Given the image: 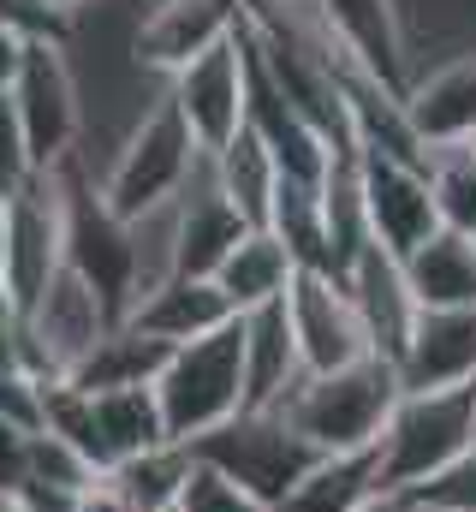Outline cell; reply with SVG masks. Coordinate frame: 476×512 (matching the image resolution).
I'll return each instance as SVG.
<instances>
[{
  "label": "cell",
  "mask_w": 476,
  "mask_h": 512,
  "mask_svg": "<svg viewBox=\"0 0 476 512\" xmlns=\"http://www.w3.org/2000/svg\"><path fill=\"white\" fill-rule=\"evenodd\" d=\"M0 24L24 48H66L72 36V12H60L54 0H0Z\"/></svg>",
  "instance_id": "cell-27"
},
{
  "label": "cell",
  "mask_w": 476,
  "mask_h": 512,
  "mask_svg": "<svg viewBox=\"0 0 476 512\" xmlns=\"http://www.w3.org/2000/svg\"><path fill=\"white\" fill-rule=\"evenodd\" d=\"M6 96H12L18 126H24V137H30L36 173L72 161L84 108H78V78H72V66H66V48H24L18 78L6 84Z\"/></svg>",
  "instance_id": "cell-10"
},
{
  "label": "cell",
  "mask_w": 476,
  "mask_h": 512,
  "mask_svg": "<svg viewBox=\"0 0 476 512\" xmlns=\"http://www.w3.org/2000/svg\"><path fill=\"white\" fill-rule=\"evenodd\" d=\"M244 18V0H149L131 30V60L161 84L179 78L191 60L221 48Z\"/></svg>",
  "instance_id": "cell-11"
},
{
  "label": "cell",
  "mask_w": 476,
  "mask_h": 512,
  "mask_svg": "<svg viewBox=\"0 0 476 512\" xmlns=\"http://www.w3.org/2000/svg\"><path fill=\"white\" fill-rule=\"evenodd\" d=\"M357 191H363L369 239H375L387 256L405 262L429 233H441L435 191H429V161H405V155L357 149Z\"/></svg>",
  "instance_id": "cell-8"
},
{
  "label": "cell",
  "mask_w": 476,
  "mask_h": 512,
  "mask_svg": "<svg viewBox=\"0 0 476 512\" xmlns=\"http://www.w3.org/2000/svg\"><path fill=\"white\" fill-rule=\"evenodd\" d=\"M363 512H423V507H417V495H399V489H381V495H375V501H369Z\"/></svg>",
  "instance_id": "cell-35"
},
{
  "label": "cell",
  "mask_w": 476,
  "mask_h": 512,
  "mask_svg": "<svg viewBox=\"0 0 476 512\" xmlns=\"http://www.w3.org/2000/svg\"><path fill=\"white\" fill-rule=\"evenodd\" d=\"M24 471H30V429H18V423L0 417V501L18 495Z\"/></svg>",
  "instance_id": "cell-32"
},
{
  "label": "cell",
  "mask_w": 476,
  "mask_h": 512,
  "mask_svg": "<svg viewBox=\"0 0 476 512\" xmlns=\"http://www.w3.org/2000/svg\"><path fill=\"white\" fill-rule=\"evenodd\" d=\"M161 90L173 96L179 120L191 126L203 155L227 149L238 131H244V120H250V48H244V36L233 30L221 48H209L203 60H191Z\"/></svg>",
  "instance_id": "cell-9"
},
{
  "label": "cell",
  "mask_w": 476,
  "mask_h": 512,
  "mask_svg": "<svg viewBox=\"0 0 476 512\" xmlns=\"http://www.w3.org/2000/svg\"><path fill=\"white\" fill-rule=\"evenodd\" d=\"M429 191H435L441 227L476 239V143L429 149Z\"/></svg>",
  "instance_id": "cell-26"
},
{
  "label": "cell",
  "mask_w": 476,
  "mask_h": 512,
  "mask_svg": "<svg viewBox=\"0 0 476 512\" xmlns=\"http://www.w3.org/2000/svg\"><path fill=\"white\" fill-rule=\"evenodd\" d=\"M375 495H381V453L375 447H357V453L316 459L310 477L274 512H363Z\"/></svg>",
  "instance_id": "cell-21"
},
{
  "label": "cell",
  "mask_w": 476,
  "mask_h": 512,
  "mask_svg": "<svg viewBox=\"0 0 476 512\" xmlns=\"http://www.w3.org/2000/svg\"><path fill=\"white\" fill-rule=\"evenodd\" d=\"M48 387H54V382L30 376V370H18V364H0V417L36 435V429H42V405H48Z\"/></svg>",
  "instance_id": "cell-29"
},
{
  "label": "cell",
  "mask_w": 476,
  "mask_h": 512,
  "mask_svg": "<svg viewBox=\"0 0 476 512\" xmlns=\"http://www.w3.org/2000/svg\"><path fill=\"white\" fill-rule=\"evenodd\" d=\"M0 512H18V507H12V501H0Z\"/></svg>",
  "instance_id": "cell-38"
},
{
  "label": "cell",
  "mask_w": 476,
  "mask_h": 512,
  "mask_svg": "<svg viewBox=\"0 0 476 512\" xmlns=\"http://www.w3.org/2000/svg\"><path fill=\"white\" fill-rule=\"evenodd\" d=\"M346 286H352L357 310H363V328L375 340V358L399 364V352H405V340H411V328L423 316L417 298H411V286H405L399 256H387L381 245H363L357 262L346 268Z\"/></svg>",
  "instance_id": "cell-16"
},
{
  "label": "cell",
  "mask_w": 476,
  "mask_h": 512,
  "mask_svg": "<svg viewBox=\"0 0 476 512\" xmlns=\"http://www.w3.org/2000/svg\"><path fill=\"white\" fill-rule=\"evenodd\" d=\"M54 6H60V12H72V18H78V12H84V6H90V0H54Z\"/></svg>",
  "instance_id": "cell-37"
},
{
  "label": "cell",
  "mask_w": 476,
  "mask_h": 512,
  "mask_svg": "<svg viewBox=\"0 0 476 512\" xmlns=\"http://www.w3.org/2000/svg\"><path fill=\"white\" fill-rule=\"evenodd\" d=\"M18 60H24V42H18V36H12V30L0 24V90H6L12 78H18Z\"/></svg>",
  "instance_id": "cell-34"
},
{
  "label": "cell",
  "mask_w": 476,
  "mask_h": 512,
  "mask_svg": "<svg viewBox=\"0 0 476 512\" xmlns=\"http://www.w3.org/2000/svg\"><path fill=\"white\" fill-rule=\"evenodd\" d=\"M191 471H197V453H191L185 441H161V447H149V453H137V459L114 465L119 489L137 501V512H167V507H179V495H185Z\"/></svg>",
  "instance_id": "cell-25"
},
{
  "label": "cell",
  "mask_w": 476,
  "mask_h": 512,
  "mask_svg": "<svg viewBox=\"0 0 476 512\" xmlns=\"http://www.w3.org/2000/svg\"><path fill=\"white\" fill-rule=\"evenodd\" d=\"M108 328H119V316L108 310V298L66 262L42 298L24 310V370L42 382H72L84 370V358L108 340Z\"/></svg>",
  "instance_id": "cell-6"
},
{
  "label": "cell",
  "mask_w": 476,
  "mask_h": 512,
  "mask_svg": "<svg viewBox=\"0 0 476 512\" xmlns=\"http://www.w3.org/2000/svg\"><path fill=\"white\" fill-rule=\"evenodd\" d=\"M405 120H411V137L423 143V155L453 149V143H476V48L429 66V72H411Z\"/></svg>",
  "instance_id": "cell-13"
},
{
  "label": "cell",
  "mask_w": 476,
  "mask_h": 512,
  "mask_svg": "<svg viewBox=\"0 0 476 512\" xmlns=\"http://www.w3.org/2000/svg\"><path fill=\"white\" fill-rule=\"evenodd\" d=\"M476 447V382L441 393H399L375 453H381V489H423L441 471H453Z\"/></svg>",
  "instance_id": "cell-3"
},
{
  "label": "cell",
  "mask_w": 476,
  "mask_h": 512,
  "mask_svg": "<svg viewBox=\"0 0 476 512\" xmlns=\"http://www.w3.org/2000/svg\"><path fill=\"white\" fill-rule=\"evenodd\" d=\"M286 310H292L304 376H328V370H346V364L375 358V340L363 328V310H357L346 274H334V268H298V280L286 292Z\"/></svg>",
  "instance_id": "cell-7"
},
{
  "label": "cell",
  "mask_w": 476,
  "mask_h": 512,
  "mask_svg": "<svg viewBox=\"0 0 476 512\" xmlns=\"http://www.w3.org/2000/svg\"><path fill=\"white\" fill-rule=\"evenodd\" d=\"M238 322H244V387H250V405L244 411H262V405H274L286 387L304 376L298 334H292V310L280 298V304L244 310Z\"/></svg>",
  "instance_id": "cell-18"
},
{
  "label": "cell",
  "mask_w": 476,
  "mask_h": 512,
  "mask_svg": "<svg viewBox=\"0 0 476 512\" xmlns=\"http://www.w3.org/2000/svg\"><path fill=\"white\" fill-rule=\"evenodd\" d=\"M209 167H215L221 197L244 215V227H268V209H274V191H280V161H274V149L244 126L227 149L209 155Z\"/></svg>",
  "instance_id": "cell-23"
},
{
  "label": "cell",
  "mask_w": 476,
  "mask_h": 512,
  "mask_svg": "<svg viewBox=\"0 0 476 512\" xmlns=\"http://www.w3.org/2000/svg\"><path fill=\"white\" fill-rule=\"evenodd\" d=\"M185 447L197 453V465L221 471L227 483H238L244 495H256L268 512L310 477L316 459H328V453H316L280 411H238L221 429H209V435H197V441H185Z\"/></svg>",
  "instance_id": "cell-5"
},
{
  "label": "cell",
  "mask_w": 476,
  "mask_h": 512,
  "mask_svg": "<svg viewBox=\"0 0 476 512\" xmlns=\"http://www.w3.org/2000/svg\"><path fill=\"white\" fill-rule=\"evenodd\" d=\"M417 310H476V239L465 233H429L399 262Z\"/></svg>",
  "instance_id": "cell-20"
},
{
  "label": "cell",
  "mask_w": 476,
  "mask_h": 512,
  "mask_svg": "<svg viewBox=\"0 0 476 512\" xmlns=\"http://www.w3.org/2000/svg\"><path fill=\"white\" fill-rule=\"evenodd\" d=\"M328 36L340 42V54L363 66L369 78H381L387 90L405 96L411 84V36H405V12L399 0H316Z\"/></svg>",
  "instance_id": "cell-12"
},
{
  "label": "cell",
  "mask_w": 476,
  "mask_h": 512,
  "mask_svg": "<svg viewBox=\"0 0 476 512\" xmlns=\"http://www.w3.org/2000/svg\"><path fill=\"white\" fill-rule=\"evenodd\" d=\"M411 495H417L423 512H476V447L453 465V471H441L435 483H423V489H411Z\"/></svg>",
  "instance_id": "cell-31"
},
{
  "label": "cell",
  "mask_w": 476,
  "mask_h": 512,
  "mask_svg": "<svg viewBox=\"0 0 476 512\" xmlns=\"http://www.w3.org/2000/svg\"><path fill=\"white\" fill-rule=\"evenodd\" d=\"M90 411H96V447H102V465H108V471L125 465V459H137V453H149V447H161V441H173L155 387L90 393Z\"/></svg>",
  "instance_id": "cell-22"
},
{
  "label": "cell",
  "mask_w": 476,
  "mask_h": 512,
  "mask_svg": "<svg viewBox=\"0 0 476 512\" xmlns=\"http://www.w3.org/2000/svg\"><path fill=\"white\" fill-rule=\"evenodd\" d=\"M30 185H36V155H30V137L18 126L12 96L0 90V197H18Z\"/></svg>",
  "instance_id": "cell-28"
},
{
  "label": "cell",
  "mask_w": 476,
  "mask_h": 512,
  "mask_svg": "<svg viewBox=\"0 0 476 512\" xmlns=\"http://www.w3.org/2000/svg\"><path fill=\"white\" fill-rule=\"evenodd\" d=\"M209 280L221 286V298L233 304V316H244V310L280 304V298L292 292V280H298V256L286 251L268 227H250Z\"/></svg>",
  "instance_id": "cell-19"
},
{
  "label": "cell",
  "mask_w": 476,
  "mask_h": 512,
  "mask_svg": "<svg viewBox=\"0 0 476 512\" xmlns=\"http://www.w3.org/2000/svg\"><path fill=\"white\" fill-rule=\"evenodd\" d=\"M167 358H173V346H161V340H149L143 328L119 322V328H108V340L84 358V370L72 376V387H84V393L155 387V382H161V370H167Z\"/></svg>",
  "instance_id": "cell-24"
},
{
  "label": "cell",
  "mask_w": 476,
  "mask_h": 512,
  "mask_svg": "<svg viewBox=\"0 0 476 512\" xmlns=\"http://www.w3.org/2000/svg\"><path fill=\"white\" fill-rule=\"evenodd\" d=\"M179 512H268V507H262L256 495H244L238 483H227L221 471L197 465L191 483H185V495H179Z\"/></svg>",
  "instance_id": "cell-30"
},
{
  "label": "cell",
  "mask_w": 476,
  "mask_h": 512,
  "mask_svg": "<svg viewBox=\"0 0 476 512\" xmlns=\"http://www.w3.org/2000/svg\"><path fill=\"white\" fill-rule=\"evenodd\" d=\"M78 512H137V501L119 489V477L114 471H102L90 489H84V501H78Z\"/></svg>",
  "instance_id": "cell-33"
},
{
  "label": "cell",
  "mask_w": 476,
  "mask_h": 512,
  "mask_svg": "<svg viewBox=\"0 0 476 512\" xmlns=\"http://www.w3.org/2000/svg\"><path fill=\"white\" fill-rule=\"evenodd\" d=\"M197 161H203L197 137L179 120L173 96L161 90V96L137 114V126L125 131V143L114 149L108 173L96 179V203H102L114 221H143V215L167 209V203L185 191V179L197 173Z\"/></svg>",
  "instance_id": "cell-2"
},
{
  "label": "cell",
  "mask_w": 476,
  "mask_h": 512,
  "mask_svg": "<svg viewBox=\"0 0 476 512\" xmlns=\"http://www.w3.org/2000/svg\"><path fill=\"white\" fill-rule=\"evenodd\" d=\"M161 417H167V435L173 441H197L209 429H221L227 417H238L250 405V387H244V322H221L215 334L191 340V346H173L161 382Z\"/></svg>",
  "instance_id": "cell-4"
},
{
  "label": "cell",
  "mask_w": 476,
  "mask_h": 512,
  "mask_svg": "<svg viewBox=\"0 0 476 512\" xmlns=\"http://www.w3.org/2000/svg\"><path fill=\"white\" fill-rule=\"evenodd\" d=\"M6 233H12V197H0V268H6Z\"/></svg>",
  "instance_id": "cell-36"
},
{
  "label": "cell",
  "mask_w": 476,
  "mask_h": 512,
  "mask_svg": "<svg viewBox=\"0 0 476 512\" xmlns=\"http://www.w3.org/2000/svg\"><path fill=\"white\" fill-rule=\"evenodd\" d=\"M167 512H179V507H167Z\"/></svg>",
  "instance_id": "cell-39"
},
{
  "label": "cell",
  "mask_w": 476,
  "mask_h": 512,
  "mask_svg": "<svg viewBox=\"0 0 476 512\" xmlns=\"http://www.w3.org/2000/svg\"><path fill=\"white\" fill-rule=\"evenodd\" d=\"M393 370H399L405 393L471 387L476 382V310H423Z\"/></svg>",
  "instance_id": "cell-15"
},
{
  "label": "cell",
  "mask_w": 476,
  "mask_h": 512,
  "mask_svg": "<svg viewBox=\"0 0 476 512\" xmlns=\"http://www.w3.org/2000/svg\"><path fill=\"white\" fill-rule=\"evenodd\" d=\"M399 393L405 387H399V370L387 358H363V364L328 370V376H298L262 411H280L316 453H357V447L381 441Z\"/></svg>",
  "instance_id": "cell-1"
},
{
  "label": "cell",
  "mask_w": 476,
  "mask_h": 512,
  "mask_svg": "<svg viewBox=\"0 0 476 512\" xmlns=\"http://www.w3.org/2000/svg\"><path fill=\"white\" fill-rule=\"evenodd\" d=\"M131 328H143L161 346H191L203 334H215L221 322H233V304L221 298V286L209 274H167L155 292H143L125 316Z\"/></svg>",
  "instance_id": "cell-17"
},
{
  "label": "cell",
  "mask_w": 476,
  "mask_h": 512,
  "mask_svg": "<svg viewBox=\"0 0 476 512\" xmlns=\"http://www.w3.org/2000/svg\"><path fill=\"white\" fill-rule=\"evenodd\" d=\"M244 233H250L244 215L221 197L215 167L203 155L197 173L185 179V191L173 197V256H179V274H215Z\"/></svg>",
  "instance_id": "cell-14"
}]
</instances>
